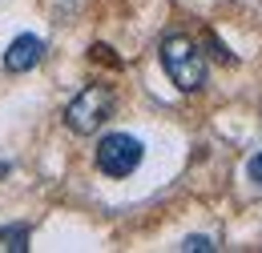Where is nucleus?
<instances>
[{"instance_id": "nucleus-6", "label": "nucleus", "mask_w": 262, "mask_h": 253, "mask_svg": "<svg viewBox=\"0 0 262 253\" xmlns=\"http://www.w3.org/2000/svg\"><path fill=\"white\" fill-rule=\"evenodd\" d=\"M182 249L186 253H206V249H218V245H214V237H186Z\"/></svg>"}, {"instance_id": "nucleus-8", "label": "nucleus", "mask_w": 262, "mask_h": 253, "mask_svg": "<svg viewBox=\"0 0 262 253\" xmlns=\"http://www.w3.org/2000/svg\"><path fill=\"white\" fill-rule=\"evenodd\" d=\"M93 57H97V61H105V64H113V68H117V57H113V53H109V48H105V44H93Z\"/></svg>"}, {"instance_id": "nucleus-3", "label": "nucleus", "mask_w": 262, "mask_h": 253, "mask_svg": "<svg viewBox=\"0 0 262 253\" xmlns=\"http://www.w3.org/2000/svg\"><path fill=\"white\" fill-rule=\"evenodd\" d=\"M145 157V145L133 133H109L97 141V169L105 177H129Z\"/></svg>"}, {"instance_id": "nucleus-4", "label": "nucleus", "mask_w": 262, "mask_h": 253, "mask_svg": "<svg viewBox=\"0 0 262 253\" xmlns=\"http://www.w3.org/2000/svg\"><path fill=\"white\" fill-rule=\"evenodd\" d=\"M40 57H45V40L33 36V32H25V36H16V40L8 44V53H4V68H8V72H29V68L40 64Z\"/></svg>"}, {"instance_id": "nucleus-1", "label": "nucleus", "mask_w": 262, "mask_h": 253, "mask_svg": "<svg viewBox=\"0 0 262 253\" xmlns=\"http://www.w3.org/2000/svg\"><path fill=\"white\" fill-rule=\"evenodd\" d=\"M162 68L182 93H198L206 85V57L186 32H169L162 40Z\"/></svg>"}, {"instance_id": "nucleus-2", "label": "nucleus", "mask_w": 262, "mask_h": 253, "mask_svg": "<svg viewBox=\"0 0 262 253\" xmlns=\"http://www.w3.org/2000/svg\"><path fill=\"white\" fill-rule=\"evenodd\" d=\"M113 109H117V96L109 85H85L81 93L69 100L65 109V125L73 133H81V137H89V133H97L109 117H113Z\"/></svg>"}, {"instance_id": "nucleus-7", "label": "nucleus", "mask_w": 262, "mask_h": 253, "mask_svg": "<svg viewBox=\"0 0 262 253\" xmlns=\"http://www.w3.org/2000/svg\"><path fill=\"white\" fill-rule=\"evenodd\" d=\"M250 181L262 189V153H254V157H250Z\"/></svg>"}, {"instance_id": "nucleus-5", "label": "nucleus", "mask_w": 262, "mask_h": 253, "mask_svg": "<svg viewBox=\"0 0 262 253\" xmlns=\"http://www.w3.org/2000/svg\"><path fill=\"white\" fill-rule=\"evenodd\" d=\"M0 249L4 253H25L29 249V229H16V225L0 229Z\"/></svg>"}]
</instances>
